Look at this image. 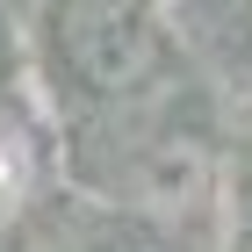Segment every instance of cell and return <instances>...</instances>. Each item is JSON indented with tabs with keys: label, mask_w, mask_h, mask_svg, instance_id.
Segmentation results:
<instances>
[{
	"label": "cell",
	"mask_w": 252,
	"mask_h": 252,
	"mask_svg": "<svg viewBox=\"0 0 252 252\" xmlns=\"http://www.w3.org/2000/svg\"><path fill=\"white\" fill-rule=\"evenodd\" d=\"M108 188H116V202L137 223L180 238L188 223H202L216 209L223 166H216L209 130H194V123H137V137H130V152H123Z\"/></svg>",
	"instance_id": "2"
},
{
	"label": "cell",
	"mask_w": 252,
	"mask_h": 252,
	"mask_svg": "<svg viewBox=\"0 0 252 252\" xmlns=\"http://www.w3.org/2000/svg\"><path fill=\"white\" fill-rule=\"evenodd\" d=\"M94 252H188L173 231H152V223H130V231H116V238H101Z\"/></svg>",
	"instance_id": "4"
},
{
	"label": "cell",
	"mask_w": 252,
	"mask_h": 252,
	"mask_svg": "<svg viewBox=\"0 0 252 252\" xmlns=\"http://www.w3.org/2000/svg\"><path fill=\"white\" fill-rule=\"evenodd\" d=\"M43 65L79 108L123 116L166 87L173 29L158 0H43Z\"/></svg>",
	"instance_id": "1"
},
{
	"label": "cell",
	"mask_w": 252,
	"mask_h": 252,
	"mask_svg": "<svg viewBox=\"0 0 252 252\" xmlns=\"http://www.w3.org/2000/svg\"><path fill=\"white\" fill-rule=\"evenodd\" d=\"M43 202V137L22 108L0 101V238H15Z\"/></svg>",
	"instance_id": "3"
}]
</instances>
